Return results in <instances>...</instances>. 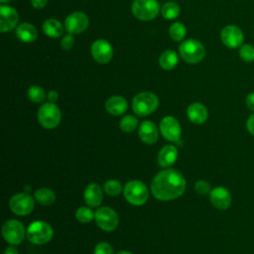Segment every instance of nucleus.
<instances>
[{
	"instance_id": "79ce46f5",
	"label": "nucleus",
	"mask_w": 254,
	"mask_h": 254,
	"mask_svg": "<svg viewBox=\"0 0 254 254\" xmlns=\"http://www.w3.org/2000/svg\"><path fill=\"white\" fill-rule=\"evenodd\" d=\"M11 0H0L1 3H7V2H10Z\"/></svg>"
},
{
	"instance_id": "c756f323",
	"label": "nucleus",
	"mask_w": 254,
	"mask_h": 254,
	"mask_svg": "<svg viewBox=\"0 0 254 254\" xmlns=\"http://www.w3.org/2000/svg\"><path fill=\"white\" fill-rule=\"evenodd\" d=\"M138 125V119L132 115H125L120 121V128L124 132H132Z\"/></svg>"
},
{
	"instance_id": "c9c22d12",
	"label": "nucleus",
	"mask_w": 254,
	"mask_h": 254,
	"mask_svg": "<svg viewBox=\"0 0 254 254\" xmlns=\"http://www.w3.org/2000/svg\"><path fill=\"white\" fill-rule=\"evenodd\" d=\"M246 105L250 110L254 111V92H250L246 96Z\"/></svg>"
},
{
	"instance_id": "9b49d317",
	"label": "nucleus",
	"mask_w": 254,
	"mask_h": 254,
	"mask_svg": "<svg viewBox=\"0 0 254 254\" xmlns=\"http://www.w3.org/2000/svg\"><path fill=\"white\" fill-rule=\"evenodd\" d=\"M220 39L227 48L236 49L242 46L244 36L240 28L234 25H228L221 30Z\"/></svg>"
},
{
	"instance_id": "4be33fe9",
	"label": "nucleus",
	"mask_w": 254,
	"mask_h": 254,
	"mask_svg": "<svg viewBox=\"0 0 254 254\" xmlns=\"http://www.w3.org/2000/svg\"><path fill=\"white\" fill-rule=\"evenodd\" d=\"M18 39L24 43H32L37 39L38 32L35 26L29 23H22L16 29Z\"/></svg>"
},
{
	"instance_id": "1a4fd4ad",
	"label": "nucleus",
	"mask_w": 254,
	"mask_h": 254,
	"mask_svg": "<svg viewBox=\"0 0 254 254\" xmlns=\"http://www.w3.org/2000/svg\"><path fill=\"white\" fill-rule=\"evenodd\" d=\"M94 219L97 226L105 231L114 230L119 223L117 213L108 206H103L95 211Z\"/></svg>"
},
{
	"instance_id": "dca6fc26",
	"label": "nucleus",
	"mask_w": 254,
	"mask_h": 254,
	"mask_svg": "<svg viewBox=\"0 0 254 254\" xmlns=\"http://www.w3.org/2000/svg\"><path fill=\"white\" fill-rule=\"evenodd\" d=\"M212 205L218 209H226L231 204V195L223 187L214 188L209 194Z\"/></svg>"
},
{
	"instance_id": "f704fd0d",
	"label": "nucleus",
	"mask_w": 254,
	"mask_h": 254,
	"mask_svg": "<svg viewBox=\"0 0 254 254\" xmlns=\"http://www.w3.org/2000/svg\"><path fill=\"white\" fill-rule=\"evenodd\" d=\"M73 45H74V39L70 34L64 36L61 41V46L64 50H70L73 47Z\"/></svg>"
},
{
	"instance_id": "5701e85b",
	"label": "nucleus",
	"mask_w": 254,
	"mask_h": 254,
	"mask_svg": "<svg viewBox=\"0 0 254 254\" xmlns=\"http://www.w3.org/2000/svg\"><path fill=\"white\" fill-rule=\"evenodd\" d=\"M43 31L51 38H59L63 35L64 28L60 21L56 19H48L43 24Z\"/></svg>"
},
{
	"instance_id": "58836bf2",
	"label": "nucleus",
	"mask_w": 254,
	"mask_h": 254,
	"mask_svg": "<svg viewBox=\"0 0 254 254\" xmlns=\"http://www.w3.org/2000/svg\"><path fill=\"white\" fill-rule=\"evenodd\" d=\"M59 98V94L56 90H51L48 93V99L50 100V102H56Z\"/></svg>"
},
{
	"instance_id": "4c0bfd02",
	"label": "nucleus",
	"mask_w": 254,
	"mask_h": 254,
	"mask_svg": "<svg viewBox=\"0 0 254 254\" xmlns=\"http://www.w3.org/2000/svg\"><path fill=\"white\" fill-rule=\"evenodd\" d=\"M48 0H31V4L36 9H42L46 6Z\"/></svg>"
},
{
	"instance_id": "4468645a",
	"label": "nucleus",
	"mask_w": 254,
	"mask_h": 254,
	"mask_svg": "<svg viewBox=\"0 0 254 254\" xmlns=\"http://www.w3.org/2000/svg\"><path fill=\"white\" fill-rule=\"evenodd\" d=\"M160 130L163 136L169 141L176 142L181 137V125L179 121L172 116H166L161 120Z\"/></svg>"
},
{
	"instance_id": "20e7f679",
	"label": "nucleus",
	"mask_w": 254,
	"mask_h": 254,
	"mask_svg": "<svg viewBox=\"0 0 254 254\" xmlns=\"http://www.w3.org/2000/svg\"><path fill=\"white\" fill-rule=\"evenodd\" d=\"M54 234L52 226L45 221H34L27 229V238L30 242L37 245L48 243Z\"/></svg>"
},
{
	"instance_id": "6e6552de",
	"label": "nucleus",
	"mask_w": 254,
	"mask_h": 254,
	"mask_svg": "<svg viewBox=\"0 0 254 254\" xmlns=\"http://www.w3.org/2000/svg\"><path fill=\"white\" fill-rule=\"evenodd\" d=\"M2 235L8 243L18 245L23 241L26 231L24 225L20 221L16 219H9L2 226Z\"/></svg>"
},
{
	"instance_id": "2f4dec72",
	"label": "nucleus",
	"mask_w": 254,
	"mask_h": 254,
	"mask_svg": "<svg viewBox=\"0 0 254 254\" xmlns=\"http://www.w3.org/2000/svg\"><path fill=\"white\" fill-rule=\"evenodd\" d=\"M239 56L246 63L254 62V47L248 44L242 45L239 49Z\"/></svg>"
},
{
	"instance_id": "ddd939ff",
	"label": "nucleus",
	"mask_w": 254,
	"mask_h": 254,
	"mask_svg": "<svg viewBox=\"0 0 254 254\" xmlns=\"http://www.w3.org/2000/svg\"><path fill=\"white\" fill-rule=\"evenodd\" d=\"M91 56L99 64H107L113 57L111 45L103 39L95 41L91 46Z\"/></svg>"
},
{
	"instance_id": "aec40b11",
	"label": "nucleus",
	"mask_w": 254,
	"mask_h": 254,
	"mask_svg": "<svg viewBox=\"0 0 254 254\" xmlns=\"http://www.w3.org/2000/svg\"><path fill=\"white\" fill-rule=\"evenodd\" d=\"M127 107H128V104L126 99L119 95L111 96L105 102V108L107 112L114 116H118L125 113V111L127 110Z\"/></svg>"
},
{
	"instance_id": "bb28decb",
	"label": "nucleus",
	"mask_w": 254,
	"mask_h": 254,
	"mask_svg": "<svg viewBox=\"0 0 254 254\" xmlns=\"http://www.w3.org/2000/svg\"><path fill=\"white\" fill-rule=\"evenodd\" d=\"M28 97L34 103H41L46 98V92L41 86L33 85L28 89Z\"/></svg>"
},
{
	"instance_id": "a878e982",
	"label": "nucleus",
	"mask_w": 254,
	"mask_h": 254,
	"mask_svg": "<svg viewBox=\"0 0 254 254\" xmlns=\"http://www.w3.org/2000/svg\"><path fill=\"white\" fill-rule=\"evenodd\" d=\"M181 12L180 6L175 2H167L161 8V13L165 19L172 20L179 16Z\"/></svg>"
},
{
	"instance_id": "393cba45",
	"label": "nucleus",
	"mask_w": 254,
	"mask_h": 254,
	"mask_svg": "<svg viewBox=\"0 0 254 254\" xmlns=\"http://www.w3.org/2000/svg\"><path fill=\"white\" fill-rule=\"evenodd\" d=\"M35 197L37 201L43 205H51L56 200L55 192L48 188H42L37 190L35 192Z\"/></svg>"
},
{
	"instance_id": "7c9ffc66",
	"label": "nucleus",
	"mask_w": 254,
	"mask_h": 254,
	"mask_svg": "<svg viewBox=\"0 0 254 254\" xmlns=\"http://www.w3.org/2000/svg\"><path fill=\"white\" fill-rule=\"evenodd\" d=\"M122 190L121 184L116 180H108L104 184V191L111 196L118 195Z\"/></svg>"
},
{
	"instance_id": "cd10ccee",
	"label": "nucleus",
	"mask_w": 254,
	"mask_h": 254,
	"mask_svg": "<svg viewBox=\"0 0 254 254\" xmlns=\"http://www.w3.org/2000/svg\"><path fill=\"white\" fill-rule=\"evenodd\" d=\"M169 33H170L171 38H172L174 41L180 42V41H182V40L185 38V36H186V27L184 26V24H182V23H180V22L174 23V24L170 27Z\"/></svg>"
},
{
	"instance_id": "ea45409f",
	"label": "nucleus",
	"mask_w": 254,
	"mask_h": 254,
	"mask_svg": "<svg viewBox=\"0 0 254 254\" xmlns=\"http://www.w3.org/2000/svg\"><path fill=\"white\" fill-rule=\"evenodd\" d=\"M3 254H18V250L13 247V246H10V247H7L4 251Z\"/></svg>"
},
{
	"instance_id": "412c9836",
	"label": "nucleus",
	"mask_w": 254,
	"mask_h": 254,
	"mask_svg": "<svg viewBox=\"0 0 254 254\" xmlns=\"http://www.w3.org/2000/svg\"><path fill=\"white\" fill-rule=\"evenodd\" d=\"M178 158V150L173 145H167L164 146L159 154H158V164L163 167L167 168L171 165H173Z\"/></svg>"
},
{
	"instance_id": "b1692460",
	"label": "nucleus",
	"mask_w": 254,
	"mask_h": 254,
	"mask_svg": "<svg viewBox=\"0 0 254 254\" xmlns=\"http://www.w3.org/2000/svg\"><path fill=\"white\" fill-rule=\"evenodd\" d=\"M179 62V59H178V56L177 54L172 51V50H168V51H165L159 58V64L161 65L162 68L166 69V70H170V69H173L177 64Z\"/></svg>"
},
{
	"instance_id": "7ed1b4c3",
	"label": "nucleus",
	"mask_w": 254,
	"mask_h": 254,
	"mask_svg": "<svg viewBox=\"0 0 254 254\" xmlns=\"http://www.w3.org/2000/svg\"><path fill=\"white\" fill-rule=\"evenodd\" d=\"M179 52L183 60L189 64H197L205 56L203 45L194 39L184 41L179 47Z\"/></svg>"
},
{
	"instance_id": "c85d7f7f",
	"label": "nucleus",
	"mask_w": 254,
	"mask_h": 254,
	"mask_svg": "<svg viewBox=\"0 0 254 254\" xmlns=\"http://www.w3.org/2000/svg\"><path fill=\"white\" fill-rule=\"evenodd\" d=\"M94 212L87 206L79 207L75 212V217L82 223H88L94 218Z\"/></svg>"
},
{
	"instance_id": "473e14b6",
	"label": "nucleus",
	"mask_w": 254,
	"mask_h": 254,
	"mask_svg": "<svg viewBox=\"0 0 254 254\" xmlns=\"http://www.w3.org/2000/svg\"><path fill=\"white\" fill-rule=\"evenodd\" d=\"M94 254H113V247L107 242H99L94 248Z\"/></svg>"
},
{
	"instance_id": "a211bd4d",
	"label": "nucleus",
	"mask_w": 254,
	"mask_h": 254,
	"mask_svg": "<svg viewBox=\"0 0 254 254\" xmlns=\"http://www.w3.org/2000/svg\"><path fill=\"white\" fill-rule=\"evenodd\" d=\"M84 200L90 207L98 206L103 198L101 187L98 184H89L84 190Z\"/></svg>"
},
{
	"instance_id": "72a5a7b5",
	"label": "nucleus",
	"mask_w": 254,
	"mask_h": 254,
	"mask_svg": "<svg viewBox=\"0 0 254 254\" xmlns=\"http://www.w3.org/2000/svg\"><path fill=\"white\" fill-rule=\"evenodd\" d=\"M195 191L199 194H206L210 192V185L205 181H197L194 185Z\"/></svg>"
},
{
	"instance_id": "2eb2a0df",
	"label": "nucleus",
	"mask_w": 254,
	"mask_h": 254,
	"mask_svg": "<svg viewBox=\"0 0 254 254\" xmlns=\"http://www.w3.org/2000/svg\"><path fill=\"white\" fill-rule=\"evenodd\" d=\"M18 13L14 8L6 5L0 6V31L2 33L13 30L18 23Z\"/></svg>"
},
{
	"instance_id": "f8f14e48",
	"label": "nucleus",
	"mask_w": 254,
	"mask_h": 254,
	"mask_svg": "<svg viewBox=\"0 0 254 254\" xmlns=\"http://www.w3.org/2000/svg\"><path fill=\"white\" fill-rule=\"evenodd\" d=\"M88 17L82 12H73L69 14L64 22L65 30L69 34L82 33L88 27Z\"/></svg>"
},
{
	"instance_id": "9d476101",
	"label": "nucleus",
	"mask_w": 254,
	"mask_h": 254,
	"mask_svg": "<svg viewBox=\"0 0 254 254\" xmlns=\"http://www.w3.org/2000/svg\"><path fill=\"white\" fill-rule=\"evenodd\" d=\"M35 202L33 197L27 192H19L14 194L10 201L9 206L13 213L17 215H27L32 212Z\"/></svg>"
},
{
	"instance_id": "0eeeda50",
	"label": "nucleus",
	"mask_w": 254,
	"mask_h": 254,
	"mask_svg": "<svg viewBox=\"0 0 254 254\" xmlns=\"http://www.w3.org/2000/svg\"><path fill=\"white\" fill-rule=\"evenodd\" d=\"M131 9L137 19L150 21L158 15L160 6L156 0H135Z\"/></svg>"
},
{
	"instance_id": "6ab92c4d",
	"label": "nucleus",
	"mask_w": 254,
	"mask_h": 254,
	"mask_svg": "<svg viewBox=\"0 0 254 254\" xmlns=\"http://www.w3.org/2000/svg\"><path fill=\"white\" fill-rule=\"evenodd\" d=\"M189 119L194 124H202L208 117V112L206 107L198 102L190 104L187 110Z\"/></svg>"
},
{
	"instance_id": "f03ea898",
	"label": "nucleus",
	"mask_w": 254,
	"mask_h": 254,
	"mask_svg": "<svg viewBox=\"0 0 254 254\" xmlns=\"http://www.w3.org/2000/svg\"><path fill=\"white\" fill-rule=\"evenodd\" d=\"M159 105V98L156 94L148 91L140 92L133 98V111L139 116H147L153 113Z\"/></svg>"
},
{
	"instance_id": "39448f33",
	"label": "nucleus",
	"mask_w": 254,
	"mask_h": 254,
	"mask_svg": "<svg viewBox=\"0 0 254 254\" xmlns=\"http://www.w3.org/2000/svg\"><path fill=\"white\" fill-rule=\"evenodd\" d=\"M123 193L127 201L133 205H142L149 197V191L146 185L140 181L128 182L124 187Z\"/></svg>"
},
{
	"instance_id": "e433bc0d",
	"label": "nucleus",
	"mask_w": 254,
	"mask_h": 254,
	"mask_svg": "<svg viewBox=\"0 0 254 254\" xmlns=\"http://www.w3.org/2000/svg\"><path fill=\"white\" fill-rule=\"evenodd\" d=\"M246 127H247L248 131H249L252 135H254V114L250 115L249 118L247 119Z\"/></svg>"
},
{
	"instance_id": "423d86ee",
	"label": "nucleus",
	"mask_w": 254,
	"mask_h": 254,
	"mask_svg": "<svg viewBox=\"0 0 254 254\" xmlns=\"http://www.w3.org/2000/svg\"><path fill=\"white\" fill-rule=\"evenodd\" d=\"M61 110L54 102L45 103L38 110V120L47 129L57 127L61 122Z\"/></svg>"
},
{
	"instance_id": "a19ab883",
	"label": "nucleus",
	"mask_w": 254,
	"mask_h": 254,
	"mask_svg": "<svg viewBox=\"0 0 254 254\" xmlns=\"http://www.w3.org/2000/svg\"><path fill=\"white\" fill-rule=\"evenodd\" d=\"M117 254H132V253L129 252V251H120V252H118Z\"/></svg>"
},
{
	"instance_id": "f257e3e1",
	"label": "nucleus",
	"mask_w": 254,
	"mask_h": 254,
	"mask_svg": "<svg viewBox=\"0 0 254 254\" xmlns=\"http://www.w3.org/2000/svg\"><path fill=\"white\" fill-rule=\"evenodd\" d=\"M186 190V180L181 173L167 169L158 173L152 183L151 191L160 200H172L181 196Z\"/></svg>"
},
{
	"instance_id": "f3484780",
	"label": "nucleus",
	"mask_w": 254,
	"mask_h": 254,
	"mask_svg": "<svg viewBox=\"0 0 254 254\" xmlns=\"http://www.w3.org/2000/svg\"><path fill=\"white\" fill-rule=\"evenodd\" d=\"M140 139L146 144H154L158 140V128L152 121H144L139 127Z\"/></svg>"
}]
</instances>
